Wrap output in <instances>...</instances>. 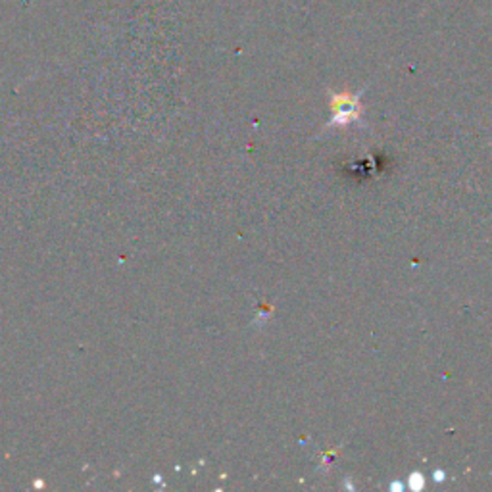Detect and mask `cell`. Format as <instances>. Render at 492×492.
I'll list each match as a JSON object with an SVG mask.
<instances>
[{
    "label": "cell",
    "mask_w": 492,
    "mask_h": 492,
    "mask_svg": "<svg viewBox=\"0 0 492 492\" xmlns=\"http://www.w3.org/2000/svg\"><path fill=\"white\" fill-rule=\"evenodd\" d=\"M425 483H423V477L419 473H414L412 475V479H410V489H414V491H419V489H423Z\"/></svg>",
    "instance_id": "6da1fadb"
}]
</instances>
